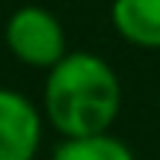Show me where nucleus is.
<instances>
[{"instance_id": "obj_3", "label": "nucleus", "mask_w": 160, "mask_h": 160, "mask_svg": "<svg viewBox=\"0 0 160 160\" xmlns=\"http://www.w3.org/2000/svg\"><path fill=\"white\" fill-rule=\"evenodd\" d=\"M45 116L24 92L0 86V160H36Z\"/></svg>"}, {"instance_id": "obj_1", "label": "nucleus", "mask_w": 160, "mask_h": 160, "mask_svg": "<svg viewBox=\"0 0 160 160\" xmlns=\"http://www.w3.org/2000/svg\"><path fill=\"white\" fill-rule=\"evenodd\" d=\"M42 113L59 137L104 133L122 113V80L104 57L68 51L48 68Z\"/></svg>"}, {"instance_id": "obj_2", "label": "nucleus", "mask_w": 160, "mask_h": 160, "mask_svg": "<svg viewBox=\"0 0 160 160\" xmlns=\"http://www.w3.org/2000/svg\"><path fill=\"white\" fill-rule=\"evenodd\" d=\"M3 39L9 53L30 68H51L68 53L65 27L45 6H21L9 15L3 27Z\"/></svg>"}, {"instance_id": "obj_5", "label": "nucleus", "mask_w": 160, "mask_h": 160, "mask_svg": "<svg viewBox=\"0 0 160 160\" xmlns=\"http://www.w3.org/2000/svg\"><path fill=\"white\" fill-rule=\"evenodd\" d=\"M51 160H137V157L125 139L104 131V133H89V137H62Z\"/></svg>"}, {"instance_id": "obj_4", "label": "nucleus", "mask_w": 160, "mask_h": 160, "mask_svg": "<svg viewBox=\"0 0 160 160\" xmlns=\"http://www.w3.org/2000/svg\"><path fill=\"white\" fill-rule=\"evenodd\" d=\"M110 24L128 45L160 51V0H113Z\"/></svg>"}]
</instances>
